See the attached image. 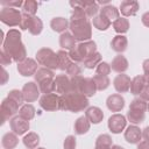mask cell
<instances>
[{"mask_svg":"<svg viewBox=\"0 0 149 149\" xmlns=\"http://www.w3.org/2000/svg\"><path fill=\"white\" fill-rule=\"evenodd\" d=\"M130 84H132V79L129 76L125 74V73H120L118 74L114 80H113V85L114 88L119 92V93H126L130 90Z\"/></svg>","mask_w":149,"mask_h":149,"instance_id":"cell-16","label":"cell"},{"mask_svg":"<svg viewBox=\"0 0 149 149\" xmlns=\"http://www.w3.org/2000/svg\"><path fill=\"white\" fill-rule=\"evenodd\" d=\"M40 106L42 109L48 112H54L61 109V95L57 93L43 94L40 98Z\"/></svg>","mask_w":149,"mask_h":149,"instance_id":"cell-8","label":"cell"},{"mask_svg":"<svg viewBox=\"0 0 149 149\" xmlns=\"http://www.w3.org/2000/svg\"><path fill=\"white\" fill-rule=\"evenodd\" d=\"M37 7H38V3L34 0H26L23 2V6H22V10L24 14H28V15H31V16H35L36 12H37Z\"/></svg>","mask_w":149,"mask_h":149,"instance_id":"cell-41","label":"cell"},{"mask_svg":"<svg viewBox=\"0 0 149 149\" xmlns=\"http://www.w3.org/2000/svg\"><path fill=\"white\" fill-rule=\"evenodd\" d=\"M69 28L76 41L86 42L90 41V38L92 37V24L90 23L88 20L70 21Z\"/></svg>","mask_w":149,"mask_h":149,"instance_id":"cell-4","label":"cell"},{"mask_svg":"<svg viewBox=\"0 0 149 149\" xmlns=\"http://www.w3.org/2000/svg\"><path fill=\"white\" fill-rule=\"evenodd\" d=\"M35 149H45V148H42V147H40V148H35Z\"/></svg>","mask_w":149,"mask_h":149,"instance_id":"cell-58","label":"cell"},{"mask_svg":"<svg viewBox=\"0 0 149 149\" xmlns=\"http://www.w3.org/2000/svg\"><path fill=\"white\" fill-rule=\"evenodd\" d=\"M111 149H125V148H123V147H121V146H116V144H115V146H113Z\"/></svg>","mask_w":149,"mask_h":149,"instance_id":"cell-57","label":"cell"},{"mask_svg":"<svg viewBox=\"0 0 149 149\" xmlns=\"http://www.w3.org/2000/svg\"><path fill=\"white\" fill-rule=\"evenodd\" d=\"M93 80L95 83V86H97V90L98 91H104L106 90L109 84H111V80L107 76H100V74H95L93 77Z\"/></svg>","mask_w":149,"mask_h":149,"instance_id":"cell-40","label":"cell"},{"mask_svg":"<svg viewBox=\"0 0 149 149\" xmlns=\"http://www.w3.org/2000/svg\"><path fill=\"white\" fill-rule=\"evenodd\" d=\"M148 108V102L141 98H135L129 105V111L127 113V119L133 125H139L143 122L146 116V111Z\"/></svg>","mask_w":149,"mask_h":149,"instance_id":"cell-5","label":"cell"},{"mask_svg":"<svg viewBox=\"0 0 149 149\" xmlns=\"http://www.w3.org/2000/svg\"><path fill=\"white\" fill-rule=\"evenodd\" d=\"M19 104L16 101H14L10 98H6L2 100L1 106H0V111H1V115H2V122L7 121L9 118H14V115L19 112Z\"/></svg>","mask_w":149,"mask_h":149,"instance_id":"cell-9","label":"cell"},{"mask_svg":"<svg viewBox=\"0 0 149 149\" xmlns=\"http://www.w3.org/2000/svg\"><path fill=\"white\" fill-rule=\"evenodd\" d=\"M65 72H66V74L70 76V77H76V76H80V73H81V69H80V66H79L77 63L72 62L71 65L66 69Z\"/></svg>","mask_w":149,"mask_h":149,"instance_id":"cell-46","label":"cell"},{"mask_svg":"<svg viewBox=\"0 0 149 149\" xmlns=\"http://www.w3.org/2000/svg\"><path fill=\"white\" fill-rule=\"evenodd\" d=\"M137 149H149V142L148 141H141L137 144Z\"/></svg>","mask_w":149,"mask_h":149,"instance_id":"cell-54","label":"cell"},{"mask_svg":"<svg viewBox=\"0 0 149 149\" xmlns=\"http://www.w3.org/2000/svg\"><path fill=\"white\" fill-rule=\"evenodd\" d=\"M64 149H76V146H77V142H76V137L73 135H69L65 137L64 140Z\"/></svg>","mask_w":149,"mask_h":149,"instance_id":"cell-48","label":"cell"},{"mask_svg":"<svg viewBox=\"0 0 149 149\" xmlns=\"http://www.w3.org/2000/svg\"><path fill=\"white\" fill-rule=\"evenodd\" d=\"M139 8H140V6H139L137 1H135V0H125V1L121 2L119 10L121 12V14L125 17H128V16L136 15Z\"/></svg>","mask_w":149,"mask_h":149,"instance_id":"cell-19","label":"cell"},{"mask_svg":"<svg viewBox=\"0 0 149 149\" xmlns=\"http://www.w3.org/2000/svg\"><path fill=\"white\" fill-rule=\"evenodd\" d=\"M76 38L73 37V35L71 34V33H69V31H65V33H63V34H61V36H59V45L63 48V50L65 49V50H71V49H73L77 44H76Z\"/></svg>","mask_w":149,"mask_h":149,"instance_id":"cell-24","label":"cell"},{"mask_svg":"<svg viewBox=\"0 0 149 149\" xmlns=\"http://www.w3.org/2000/svg\"><path fill=\"white\" fill-rule=\"evenodd\" d=\"M77 20H87L86 13L79 6H74L73 7V10L71 13V20L70 21H77Z\"/></svg>","mask_w":149,"mask_h":149,"instance_id":"cell-43","label":"cell"},{"mask_svg":"<svg viewBox=\"0 0 149 149\" xmlns=\"http://www.w3.org/2000/svg\"><path fill=\"white\" fill-rule=\"evenodd\" d=\"M37 70H38L37 69V62L33 58H29V57L17 64V71L23 77L35 76Z\"/></svg>","mask_w":149,"mask_h":149,"instance_id":"cell-11","label":"cell"},{"mask_svg":"<svg viewBox=\"0 0 149 149\" xmlns=\"http://www.w3.org/2000/svg\"><path fill=\"white\" fill-rule=\"evenodd\" d=\"M106 106L112 112H120L125 107V99L119 93L111 94V95H108V98L106 100Z\"/></svg>","mask_w":149,"mask_h":149,"instance_id":"cell-18","label":"cell"},{"mask_svg":"<svg viewBox=\"0 0 149 149\" xmlns=\"http://www.w3.org/2000/svg\"><path fill=\"white\" fill-rule=\"evenodd\" d=\"M127 47H128V40L125 35H116L113 37L111 42V48L119 54H122L123 51H126Z\"/></svg>","mask_w":149,"mask_h":149,"instance_id":"cell-22","label":"cell"},{"mask_svg":"<svg viewBox=\"0 0 149 149\" xmlns=\"http://www.w3.org/2000/svg\"><path fill=\"white\" fill-rule=\"evenodd\" d=\"M88 107V99L83 93H66L61 95V109L73 113L81 112Z\"/></svg>","mask_w":149,"mask_h":149,"instance_id":"cell-2","label":"cell"},{"mask_svg":"<svg viewBox=\"0 0 149 149\" xmlns=\"http://www.w3.org/2000/svg\"><path fill=\"white\" fill-rule=\"evenodd\" d=\"M36 61L40 65H43V68L56 70L58 69V56L57 52H55L50 48H41L36 52Z\"/></svg>","mask_w":149,"mask_h":149,"instance_id":"cell-6","label":"cell"},{"mask_svg":"<svg viewBox=\"0 0 149 149\" xmlns=\"http://www.w3.org/2000/svg\"><path fill=\"white\" fill-rule=\"evenodd\" d=\"M140 98L143 99L144 101H149V84H146V86L143 87L142 92L140 93Z\"/></svg>","mask_w":149,"mask_h":149,"instance_id":"cell-52","label":"cell"},{"mask_svg":"<svg viewBox=\"0 0 149 149\" xmlns=\"http://www.w3.org/2000/svg\"><path fill=\"white\" fill-rule=\"evenodd\" d=\"M147 109H148V111H149V101H148V108H147Z\"/></svg>","mask_w":149,"mask_h":149,"instance_id":"cell-59","label":"cell"},{"mask_svg":"<svg viewBox=\"0 0 149 149\" xmlns=\"http://www.w3.org/2000/svg\"><path fill=\"white\" fill-rule=\"evenodd\" d=\"M100 15H102V16H105L107 20H109L111 22L113 21H115L116 19H119L120 17V10L115 7V6H113V5H106V6H104L101 9H100Z\"/></svg>","mask_w":149,"mask_h":149,"instance_id":"cell-26","label":"cell"},{"mask_svg":"<svg viewBox=\"0 0 149 149\" xmlns=\"http://www.w3.org/2000/svg\"><path fill=\"white\" fill-rule=\"evenodd\" d=\"M21 19H22V13L16 8L2 7L0 12V21L8 27L20 26Z\"/></svg>","mask_w":149,"mask_h":149,"instance_id":"cell-7","label":"cell"},{"mask_svg":"<svg viewBox=\"0 0 149 149\" xmlns=\"http://www.w3.org/2000/svg\"><path fill=\"white\" fill-rule=\"evenodd\" d=\"M22 142L26 146V148H28V149H35V148H37V146L40 143V136L36 133L30 132L27 135H24V137L22 139Z\"/></svg>","mask_w":149,"mask_h":149,"instance_id":"cell-31","label":"cell"},{"mask_svg":"<svg viewBox=\"0 0 149 149\" xmlns=\"http://www.w3.org/2000/svg\"><path fill=\"white\" fill-rule=\"evenodd\" d=\"M69 24H70V22H69L65 17H61V16L54 17V19L50 21V27H51V29H52L54 31L61 33V34H63V33L66 31V29L69 28Z\"/></svg>","mask_w":149,"mask_h":149,"instance_id":"cell-23","label":"cell"},{"mask_svg":"<svg viewBox=\"0 0 149 149\" xmlns=\"http://www.w3.org/2000/svg\"><path fill=\"white\" fill-rule=\"evenodd\" d=\"M31 19H33L31 15H28V14L22 13V19H21V22H20V26H19L20 29H21V30H27V29H29Z\"/></svg>","mask_w":149,"mask_h":149,"instance_id":"cell-47","label":"cell"},{"mask_svg":"<svg viewBox=\"0 0 149 149\" xmlns=\"http://www.w3.org/2000/svg\"><path fill=\"white\" fill-rule=\"evenodd\" d=\"M128 65H129V63H128L127 58L123 55L119 54V55H116L113 58L112 64H111V68H112L113 71H115L118 73H123L128 69Z\"/></svg>","mask_w":149,"mask_h":149,"instance_id":"cell-21","label":"cell"},{"mask_svg":"<svg viewBox=\"0 0 149 149\" xmlns=\"http://www.w3.org/2000/svg\"><path fill=\"white\" fill-rule=\"evenodd\" d=\"M2 50L8 54L13 62L20 63L27 58V50L21 41V33L17 29H9L2 41Z\"/></svg>","mask_w":149,"mask_h":149,"instance_id":"cell-1","label":"cell"},{"mask_svg":"<svg viewBox=\"0 0 149 149\" xmlns=\"http://www.w3.org/2000/svg\"><path fill=\"white\" fill-rule=\"evenodd\" d=\"M113 147L112 137L108 134H101L95 140V149H111Z\"/></svg>","mask_w":149,"mask_h":149,"instance_id":"cell-32","label":"cell"},{"mask_svg":"<svg viewBox=\"0 0 149 149\" xmlns=\"http://www.w3.org/2000/svg\"><path fill=\"white\" fill-rule=\"evenodd\" d=\"M126 125H127L126 116L122 115V114H119V113H115V114H113L112 116H109V119H108V121H107L108 129H109L113 134H119V133H121V132L126 128Z\"/></svg>","mask_w":149,"mask_h":149,"instance_id":"cell-10","label":"cell"},{"mask_svg":"<svg viewBox=\"0 0 149 149\" xmlns=\"http://www.w3.org/2000/svg\"><path fill=\"white\" fill-rule=\"evenodd\" d=\"M85 116L88 119V121L91 123H100L104 119V113L102 111L97 107V106H91V107H87L86 111H85Z\"/></svg>","mask_w":149,"mask_h":149,"instance_id":"cell-20","label":"cell"},{"mask_svg":"<svg viewBox=\"0 0 149 149\" xmlns=\"http://www.w3.org/2000/svg\"><path fill=\"white\" fill-rule=\"evenodd\" d=\"M7 97L10 98V99H13L14 101H16L20 106H21V105L23 104V101H24L23 93H22V91H19V90H12V91H9Z\"/></svg>","mask_w":149,"mask_h":149,"instance_id":"cell-44","label":"cell"},{"mask_svg":"<svg viewBox=\"0 0 149 149\" xmlns=\"http://www.w3.org/2000/svg\"><path fill=\"white\" fill-rule=\"evenodd\" d=\"M97 91L98 90H97V86H95L93 78H88V77L84 78L83 85H81V93L84 95H86L87 98H90V97H93Z\"/></svg>","mask_w":149,"mask_h":149,"instance_id":"cell-28","label":"cell"},{"mask_svg":"<svg viewBox=\"0 0 149 149\" xmlns=\"http://www.w3.org/2000/svg\"><path fill=\"white\" fill-rule=\"evenodd\" d=\"M0 5L3 7H10V8H19L21 6H23V2L21 0L17 1H7V0H1Z\"/></svg>","mask_w":149,"mask_h":149,"instance_id":"cell-49","label":"cell"},{"mask_svg":"<svg viewBox=\"0 0 149 149\" xmlns=\"http://www.w3.org/2000/svg\"><path fill=\"white\" fill-rule=\"evenodd\" d=\"M142 68H143V72H144V78L147 84H149V59H144L142 63Z\"/></svg>","mask_w":149,"mask_h":149,"instance_id":"cell-51","label":"cell"},{"mask_svg":"<svg viewBox=\"0 0 149 149\" xmlns=\"http://www.w3.org/2000/svg\"><path fill=\"white\" fill-rule=\"evenodd\" d=\"M57 56H58V69L62 71H66V69L71 65L72 59L70 58L69 52H66L65 50H59L57 51Z\"/></svg>","mask_w":149,"mask_h":149,"instance_id":"cell-30","label":"cell"},{"mask_svg":"<svg viewBox=\"0 0 149 149\" xmlns=\"http://www.w3.org/2000/svg\"><path fill=\"white\" fill-rule=\"evenodd\" d=\"M113 28L120 35L127 33L128 29H129V21H128V19H126V17H119V19H116L113 22Z\"/></svg>","mask_w":149,"mask_h":149,"instance_id":"cell-33","label":"cell"},{"mask_svg":"<svg viewBox=\"0 0 149 149\" xmlns=\"http://www.w3.org/2000/svg\"><path fill=\"white\" fill-rule=\"evenodd\" d=\"M28 30H29V33L31 35H35V36L40 35L42 33V30H43V22H42V20L38 16H33Z\"/></svg>","mask_w":149,"mask_h":149,"instance_id":"cell-36","label":"cell"},{"mask_svg":"<svg viewBox=\"0 0 149 149\" xmlns=\"http://www.w3.org/2000/svg\"><path fill=\"white\" fill-rule=\"evenodd\" d=\"M12 62H13L12 57L8 54H6L3 50H1V52H0V63H1V65L6 66V65H9Z\"/></svg>","mask_w":149,"mask_h":149,"instance_id":"cell-50","label":"cell"},{"mask_svg":"<svg viewBox=\"0 0 149 149\" xmlns=\"http://www.w3.org/2000/svg\"><path fill=\"white\" fill-rule=\"evenodd\" d=\"M92 23H93V26L98 29V30H107L108 28H109V26H111V21L109 20H107L105 16H102V15H97L95 17H93V21H92Z\"/></svg>","mask_w":149,"mask_h":149,"instance_id":"cell-38","label":"cell"},{"mask_svg":"<svg viewBox=\"0 0 149 149\" xmlns=\"http://www.w3.org/2000/svg\"><path fill=\"white\" fill-rule=\"evenodd\" d=\"M147 81H146V78L144 76H135L133 79H132V84H130V93L134 94V95H139L143 87L146 86Z\"/></svg>","mask_w":149,"mask_h":149,"instance_id":"cell-27","label":"cell"},{"mask_svg":"<svg viewBox=\"0 0 149 149\" xmlns=\"http://www.w3.org/2000/svg\"><path fill=\"white\" fill-rule=\"evenodd\" d=\"M55 77L56 76H55L54 71L50 70V69H47V68H40L36 71L35 76H34L36 83H38L41 80H44V79H55Z\"/></svg>","mask_w":149,"mask_h":149,"instance_id":"cell-34","label":"cell"},{"mask_svg":"<svg viewBox=\"0 0 149 149\" xmlns=\"http://www.w3.org/2000/svg\"><path fill=\"white\" fill-rule=\"evenodd\" d=\"M40 87L37 84H35L34 81H28L23 85L22 87V93L24 97V101L26 102H34L38 99L40 97Z\"/></svg>","mask_w":149,"mask_h":149,"instance_id":"cell-12","label":"cell"},{"mask_svg":"<svg viewBox=\"0 0 149 149\" xmlns=\"http://www.w3.org/2000/svg\"><path fill=\"white\" fill-rule=\"evenodd\" d=\"M7 79H8V73L5 69H2V81H1V84H6Z\"/></svg>","mask_w":149,"mask_h":149,"instance_id":"cell-56","label":"cell"},{"mask_svg":"<svg viewBox=\"0 0 149 149\" xmlns=\"http://www.w3.org/2000/svg\"><path fill=\"white\" fill-rule=\"evenodd\" d=\"M19 115L21 118H23L27 121H30L31 119H34L35 116V107L31 104H26L22 105L21 108L19 109Z\"/></svg>","mask_w":149,"mask_h":149,"instance_id":"cell-35","label":"cell"},{"mask_svg":"<svg viewBox=\"0 0 149 149\" xmlns=\"http://www.w3.org/2000/svg\"><path fill=\"white\" fill-rule=\"evenodd\" d=\"M9 126H10L12 132L15 133L16 135H23L26 132L29 130V127H30L29 121L24 120L20 115L12 118L10 121H9Z\"/></svg>","mask_w":149,"mask_h":149,"instance_id":"cell-13","label":"cell"},{"mask_svg":"<svg viewBox=\"0 0 149 149\" xmlns=\"http://www.w3.org/2000/svg\"><path fill=\"white\" fill-rule=\"evenodd\" d=\"M142 137L144 139V141H148V142H149V126L146 127V128L142 130Z\"/></svg>","mask_w":149,"mask_h":149,"instance_id":"cell-55","label":"cell"},{"mask_svg":"<svg viewBox=\"0 0 149 149\" xmlns=\"http://www.w3.org/2000/svg\"><path fill=\"white\" fill-rule=\"evenodd\" d=\"M83 63H84V66L87 68V69H94V68H97L99 65V63H101V55H100V52H98V51L94 52L93 55L88 56Z\"/></svg>","mask_w":149,"mask_h":149,"instance_id":"cell-39","label":"cell"},{"mask_svg":"<svg viewBox=\"0 0 149 149\" xmlns=\"http://www.w3.org/2000/svg\"><path fill=\"white\" fill-rule=\"evenodd\" d=\"M142 139V130L136 125H130L125 132V140L130 144H139Z\"/></svg>","mask_w":149,"mask_h":149,"instance_id":"cell-17","label":"cell"},{"mask_svg":"<svg viewBox=\"0 0 149 149\" xmlns=\"http://www.w3.org/2000/svg\"><path fill=\"white\" fill-rule=\"evenodd\" d=\"M141 21H142V23H143L146 27H148V28H149V12H146V13L142 15Z\"/></svg>","mask_w":149,"mask_h":149,"instance_id":"cell-53","label":"cell"},{"mask_svg":"<svg viewBox=\"0 0 149 149\" xmlns=\"http://www.w3.org/2000/svg\"><path fill=\"white\" fill-rule=\"evenodd\" d=\"M83 80H84L83 76L71 77L70 78V83H71V91H70V93H81Z\"/></svg>","mask_w":149,"mask_h":149,"instance_id":"cell-42","label":"cell"},{"mask_svg":"<svg viewBox=\"0 0 149 149\" xmlns=\"http://www.w3.org/2000/svg\"><path fill=\"white\" fill-rule=\"evenodd\" d=\"M41 93L43 94H49V93H54L55 91V79H44L37 83Z\"/></svg>","mask_w":149,"mask_h":149,"instance_id":"cell-37","label":"cell"},{"mask_svg":"<svg viewBox=\"0 0 149 149\" xmlns=\"http://www.w3.org/2000/svg\"><path fill=\"white\" fill-rule=\"evenodd\" d=\"M70 5L72 7L74 6L81 7L86 13L87 17H95L98 12L100 10L98 2H94V1H70Z\"/></svg>","mask_w":149,"mask_h":149,"instance_id":"cell-15","label":"cell"},{"mask_svg":"<svg viewBox=\"0 0 149 149\" xmlns=\"http://www.w3.org/2000/svg\"><path fill=\"white\" fill-rule=\"evenodd\" d=\"M90 126H91V122L85 115L79 116L74 121V133L78 135H84L90 130Z\"/></svg>","mask_w":149,"mask_h":149,"instance_id":"cell-25","label":"cell"},{"mask_svg":"<svg viewBox=\"0 0 149 149\" xmlns=\"http://www.w3.org/2000/svg\"><path fill=\"white\" fill-rule=\"evenodd\" d=\"M94 52H97V44L94 41L90 40V41L80 42L79 44H77L73 49L69 51V55L72 62L80 63V62H84L88 56L93 55Z\"/></svg>","mask_w":149,"mask_h":149,"instance_id":"cell-3","label":"cell"},{"mask_svg":"<svg viewBox=\"0 0 149 149\" xmlns=\"http://www.w3.org/2000/svg\"><path fill=\"white\" fill-rule=\"evenodd\" d=\"M55 91L59 95L70 93L71 91V83L68 74H58L55 77Z\"/></svg>","mask_w":149,"mask_h":149,"instance_id":"cell-14","label":"cell"},{"mask_svg":"<svg viewBox=\"0 0 149 149\" xmlns=\"http://www.w3.org/2000/svg\"><path fill=\"white\" fill-rule=\"evenodd\" d=\"M112 68L108 63L106 62H101L99 63V65L95 68V71H97V74H100V76H108L109 72H111Z\"/></svg>","mask_w":149,"mask_h":149,"instance_id":"cell-45","label":"cell"},{"mask_svg":"<svg viewBox=\"0 0 149 149\" xmlns=\"http://www.w3.org/2000/svg\"><path fill=\"white\" fill-rule=\"evenodd\" d=\"M1 144L5 149H13L19 144V137L15 133H6L2 136V141Z\"/></svg>","mask_w":149,"mask_h":149,"instance_id":"cell-29","label":"cell"}]
</instances>
